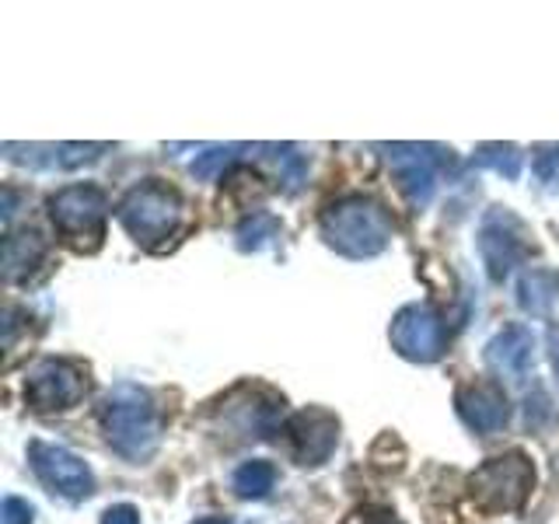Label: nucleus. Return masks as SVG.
Here are the masks:
<instances>
[{"mask_svg": "<svg viewBox=\"0 0 559 524\" xmlns=\"http://www.w3.org/2000/svg\"><path fill=\"white\" fill-rule=\"evenodd\" d=\"M349 524H402L392 511H367V514H357Z\"/></svg>", "mask_w": 559, "mask_h": 524, "instance_id": "nucleus-25", "label": "nucleus"}, {"mask_svg": "<svg viewBox=\"0 0 559 524\" xmlns=\"http://www.w3.org/2000/svg\"><path fill=\"white\" fill-rule=\"evenodd\" d=\"M116 217L127 231L140 241L154 249V245L168 241L182 224V196L171 186L147 179L133 186L127 196L119 200Z\"/></svg>", "mask_w": 559, "mask_h": 524, "instance_id": "nucleus-4", "label": "nucleus"}, {"mask_svg": "<svg viewBox=\"0 0 559 524\" xmlns=\"http://www.w3.org/2000/svg\"><path fill=\"white\" fill-rule=\"evenodd\" d=\"M109 144H4L8 162L32 165V168H60L74 171L87 162H95Z\"/></svg>", "mask_w": 559, "mask_h": 524, "instance_id": "nucleus-14", "label": "nucleus"}, {"mask_svg": "<svg viewBox=\"0 0 559 524\" xmlns=\"http://www.w3.org/2000/svg\"><path fill=\"white\" fill-rule=\"evenodd\" d=\"M241 151H252V147L249 144H217V147H206L203 154H197V162H192V175H197V179H217V171H224L227 165H231Z\"/></svg>", "mask_w": 559, "mask_h": 524, "instance_id": "nucleus-19", "label": "nucleus"}, {"mask_svg": "<svg viewBox=\"0 0 559 524\" xmlns=\"http://www.w3.org/2000/svg\"><path fill=\"white\" fill-rule=\"evenodd\" d=\"M287 437L294 448V458L301 465H322L340 444V419L325 409H301L290 416Z\"/></svg>", "mask_w": 559, "mask_h": 524, "instance_id": "nucleus-10", "label": "nucleus"}, {"mask_svg": "<svg viewBox=\"0 0 559 524\" xmlns=\"http://www.w3.org/2000/svg\"><path fill=\"white\" fill-rule=\"evenodd\" d=\"M486 364L497 374L524 381L535 367V332L528 325H507L486 343Z\"/></svg>", "mask_w": 559, "mask_h": 524, "instance_id": "nucleus-13", "label": "nucleus"}, {"mask_svg": "<svg viewBox=\"0 0 559 524\" xmlns=\"http://www.w3.org/2000/svg\"><path fill=\"white\" fill-rule=\"evenodd\" d=\"M556 165H559V144L538 147V154H535V171H538V179H542V182H552Z\"/></svg>", "mask_w": 559, "mask_h": 524, "instance_id": "nucleus-23", "label": "nucleus"}, {"mask_svg": "<svg viewBox=\"0 0 559 524\" xmlns=\"http://www.w3.org/2000/svg\"><path fill=\"white\" fill-rule=\"evenodd\" d=\"M35 511L32 503L22 497H4V507H0V524H32Z\"/></svg>", "mask_w": 559, "mask_h": 524, "instance_id": "nucleus-22", "label": "nucleus"}, {"mask_svg": "<svg viewBox=\"0 0 559 524\" xmlns=\"http://www.w3.org/2000/svg\"><path fill=\"white\" fill-rule=\"evenodd\" d=\"M102 430L127 462H147L162 444V416L154 398L136 384H116L102 398Z\"/></svg>", "mask_w": 559, "mask_h": 524, "instance_id": "nucleus-1", "label": "nucleus"}, {"mask_svg": "<svg viewBox=\"0 0 559 524\" xmlns=\"http://www.w3.org/2000/svg\"><path fill=\"white\" fill-rule=\"evenodd\" d=\"M43 255H46V241L39 235L35 231H11L4 238V276L11 279V284L28 276L43 262Z\"/></svg>", "mask_w": 559, "mask_h": 524, "instance_id": "nucleus-16", "label": "nucleus"}, {"mask_svg": "<svg viewBox=\"0 0 559 524\" xmlns=\"http://www.w3.org/2000/svg\"><path fill=\"white\" fill-rule=\"evenodd\" d=\"M559 301V273L549 266H532L518 279V305L528 314H549Z\"/></svg>", "mask_w": 559, "mask_h": 524, "instance_id": "nucleus-15", "label": "nucleus"}, {"mask_svg": "<svg viewBox=\"0 0 559 524\" xmlns=\"http://www.w3.org/2000/svg\"><path fill=\"white\" fill-rule=\"evenodd\" d=\"M28 462H32V472L43 479V486L49 489V493L67 497V500L92 497V489H95L92 468H87L74 451H67L60 444L32 441L28 444Z\"/></svg>", "mask_w": 559, "mask_h": 524, "instance_id": "nucleus-8", "label": "nucleus"}, {"mask_svg": "<svg viewBox=\"0 0 559 524\" xmlns=\"http://www.w3.org/2000/svg\"><path fill=\"white\" fill-rule=\"evenodd\" d=\"M454 406H459L465 427L476 433H497L511 419V402H507L503 389H497V384H465L454 395Z\"/></svg>", "mask_w": 559, "mask_h": 524, "instance_id": "nucleus-12", "label": "nucleus"}, {"mask_svg": "<svg viewBox=\"0 0 559 524\" xmlns=\"http://www.w3.org/2000/svg\"><path fill=\"white\" fill-rule=\"evenodd\" d=\"M87 392V381L81 367L70 360H39L25 378V402L35 413H52V409H70L78 406Z\"/></svg>", "mask_w": 559, "mask_h": 524, "instance_id": "nucleus-7", "label": "nucleus"}, {"mask_svg": "<svg viewBox=\"0 0 559 524\" xmlns=\"http://www.w3.org/2000/svg\"><path fill=\"white\" fill-rule=\"evenodd\" d=\"M276 171H280V182L287 186V192H297L305 182V157L297 154L294 147H270Z\"/></svg>", "mask_w": 559, "mask_h": 524, "instance_id": "nucleus-21", "label": "nucleus"}, {"mask_svg": "<svg viewBox=\"0 0 559 524\" xmlns=\"http://www.w3.org/2000/svg\"><path fill=\"white\" fill-rule=\"evenodd\" d=\"M322 238L329 249L349 259H371L389 249L392 221L384 206L371 196H343L325 206L322 214Z\"/></svg>", "mask_w": 559, "mask_h": 524, "instance_id": "nucleus-2", "label": "nucleus"}, {"mask_svg": "<svg viewBox=\"0 0 559 524\" xmlns=\"http://www.w3.org/2000/svg\"><path fill=\"white\" fill-rule=\"evenodd\" d=\"M389 340L399 349V357L413 364H433L448 349L444 319L430 305H406L389 329Z\"/></svg>", "mask_w": 559, "mask_h": 524, "instance_id": "nucleus-5", "label": "nucleus"}, {"mask_svg": "<svg viewBox=\"0 0 559 524\" xmlns=\"http://www.w3.org/2000/svg\"><path fill=\"white\" fill-rule=\"evenodd\" d=\"M476 162L507 175V179H518V175H521V151L514 144H483L479 154H476Z\"/></svg>", "mask_w": 559, "mask_h": 524, "instance_id": "nucleus-20", "label": "nucleus"}, {"mask_svg": "<svg viewBox=\"0 0 559 524\" xmlns=\"http://www.w3.org/2000/svg\"><path fill=\"white\" fill-rule=\"evenodd\" d=\"M399 186L416 206H427L437 186V157L427 144H381Z\"/></svg>", "mask_w": 559, "mask_h": 524, "instance_id": "nucleus-11", "label": "nucleus"}, {"mask_svg": "<svg viewBox=\"0 0 559 524\" xmlns=\"http://www.w3.org/2000/svg\"><path fill=\"white\" fill-rule=\"evenodd\" d=\"M102 524H140V514H136V507L119 503V507H109V511H105Z\"/></svg>", "mask_w": 559, "mask_h": 524, "instance_id": "nucleus-24", "label": "nucleus"}, {"mask_svg": "<svg viewBox=\"0 0 559 524\" xmlns=\"http://www.w3.org/2000/svg\"><path fill=\"white\" fill-rule=\"evenodd\" d=\"M105 214H109V200L95 186H67L49 196V217L70 241L92 238V245H98L105 231Z\"/></svg>", "mask_w": 559, "mask_h": 524, "instance_id": "nucleus-6", "label": "nucleus"}, {"mask_svg": "<svg viewBox=\"0 0 559 524\" xmlns=\"http://www.w3.org/2000/svg\"><path fill=\"white\" fill-rule=\"evenodd\" d=\"M280 235V221L273 214H252L238 227V249L241 252H259L262 245H270Z\"/></svg>", "mask_w": 559, "mask_h": 524, "instance_id": "nucleus-18", "label": "nucleus"}, {"mask_svg": "<svg viewBox=\"0 0 559 524\" xmlns=\"http://www.w3.org/2000/svg\"><path fill=\"white\" fill-rule=\"evenodd\" d=\"M273 483H276V468L270 462H262V458L238 465L235 476H231L235 493L245 497V500H262L273 489Z\"/></svg>", "mask_w": 559, "mask_h": 524, "instance_id": "nucleus-17", "label": "nucleus"}, {"mask_svg": "<svg viewBox=\"0 0 559 524\" xmlns=\"http://www.w3.org/2000/svg\"><path fill=\"white\" fill-rule=\"evenodd\" d=\"M479 255L483 266L493 284H503L511 270L524 259V241H521V224L511 210H489L479 227Z\"/></svg>", "mask_w": 559, "mask_h": 524, "instance_id": "nucleus-9", "label": "nucleus"}, {"mask_svg": "<svg viewBox=\"0 0 559 524\" xmlns=\"http://www.w3.org/2000/svg\"><path fill=\"white\" fill-rule=\"evenodd\" d=\"M197 524H231V521H217V517H206V521H197Z\"/></svg>", "mask_w": 559, "mask_h": 524, "instance_id": "nucleus-27", "label": "nucleus"}, {"mask_svg": "<svg viewBox=\"0 0 559 524\" xmlns=\"http://www.w3.org/2000/svg\"><path fill=\"white\" fill-rule=\"evenodd\" d=\"M535 489V465L524 451H507L468 476V493L486 514H514Z\"/></svg>", "mask_w": 559, "mask_h": 524, "instance_id": "nucleus-3", "label": "nucleus"}, {"mask_svg": "<svg viewBox=\"0 0 559 524\" xmlns=\"http://www.w3.org/2000/svg\"><path fill=\"white\" fill-rule=\"evenodd\" d=\"M549 357H552V367H556V374H559V325L549 329Z\"/></svg>", "mask_w": 559, "mask_h": 524, "instance_id": "nucleus-26", "label": "nucleus"}]
</instances>
